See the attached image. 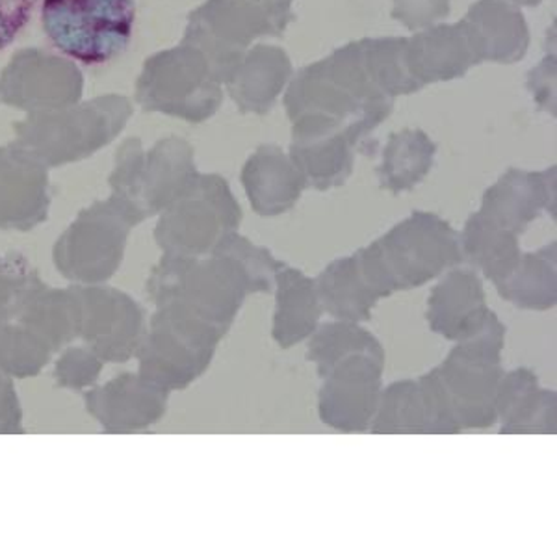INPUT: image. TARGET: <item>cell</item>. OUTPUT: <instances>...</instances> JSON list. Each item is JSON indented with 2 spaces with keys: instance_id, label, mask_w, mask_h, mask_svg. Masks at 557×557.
I'll return each mask as SVG.
<instances>
[{
  "instance_id": "obj_1",
  "label": "cell",
  "mask_w": 557,
  "mask_h": 557,
  "mask_svg": "<svg viewBox=\"0 0 557 557\" xmlns=\"http://www.w3.org/2000/svg\"><path fill=\"white\" fill-rule=\"evenodd\" d=\"M285 108L292 139L346 136L359 146L393 114L394 99L381 88L361 39L299 71Z\"/></svg>"
},
{
  "instance_id": "obj_2",
  "label": "cell",
  "mask_w": 557,
  "mask_h": 557,
  "mask_svg": "<svg viewBox=\"0 0 557 557\" xmlns=\"http://www.w3.org/2000/svg\"><path fill=\"white\" fill-rule=\"evenodd\" d=\"M355 257L381 299L424 286L462 262L459 233L425 210H414Z\"/></svg>"
},
{
  "instance_id": "obj_3",
  "label": "cell",
  "mask_w": 557,
  "mask_h": 557,
  "mask_svg": "<svg viewBox=\"0 0 557 557\" xmlns=\"http://www.w3.org/2000/svg\"><path fill=\"white\" fill-rule=\"evenodd\" d=\"M154 307H173L227 333L242 305L255 294L238 260L214 251L207 257L162 255L146 283Z\"/></svg>"
},
{
  "instance_id": "obj_4",
  "label": "cell",
  "mask_w": 557,
  "mask_h": 557,
  "mask_svg": "<svg viewBox=\"0 0 557 557\" xmlns=\"http://www.w3.org/2000/svg\"><path fill=\"white\" fill-rule=\"evenodd\" d=\"M131 115L133 104L121 96L33 112L25 121L13 123L15 144L47 168L76 164L114 141Z\"/></svg>"
},
{
  "instance_id": "obj_5",
  "label": "cell",
  "mask_w": 557,
  "mask_h": 557,
  "mask_svg": "<svg viewBox=\"0 0 557 557\" xmlns=\"http://www.w3.org/2000/svg\"><path fill=\"white\" fill-rule=\"evenodd\" d=\"M146 220L138 207L115 194L89 205L54 242L57 272L71 285H107L123 267L128 236Z\"/></svg>"
},
{
  "instance_id": "obj_6",
  "label": "cell",
  "mask_w": 557,
  "mask_h": 557,
  "mask_svg": "<svg viewBox=\"0 0 557 557\" xmlns=\"http://www.w3.org/2000/svg\"><path fill=\"white\" fill-rule=\"evenodd\" d=\"M136 0H41V28L54 51L97 67L127 51Z\"/></svg>"
},
{
  "instance_id": "obj_7",
  "label": "cell",
  "mask_w": 557,
  "mask_h": 557,
  "mask_svg": "<svg viewBox=\"0 0 557 557\" xmlns=\"http://www.w3.org/2000/svg\"><path fill=\"white\" fill-rule=\"evenodd\" d=\"M222 330L173 307H157L139 344L138 374L172 394L196 383L214 361Z\"/></svg>"
},
{
  "instance_id": "obj_8",
  "label": "cell",
  "mask_w": 557,
  "mask_h": 557,
  "mask_svg": "<svg viewBox=\"0 0 557 557\" xmlns=\"http://www.w3.org/2000/svg\"><path fill=\"white\" fill-rule=\"evenodd\" d=\"M506 333L500 318L491 312L478 335L457 343L443 364L433 368L461 431L488 430L498 422L496 391L504 375L502 351Z\"/></svg>"
},
{
  "instance_id": "obj_9",
  "label": "cell",
  "mask_w": 557,
  "mask_h": 557,
  "mask_svg": "<svg viewBox=\"0 0 557 557\" xmlns=\"http://www.w3.org/2000/svg\"><path fill=\"white\" fill-rule=\"evenodd\" d=\"M199 175L194 147L186 139L170 136L146 151L138 138H128L115 152L108 184L112 194L131 201L149 220L190 190Z\"/></svg>"
},
{
  "instance_id": "obj_10",
  "label": "cell",
  "mask_w": 557,
  "mask_h": 557,
  "mask_svg": "<svg viewBox=\"0 0 557 557\" xmlns=\"http://www.w3.org/2000/svg\"><path fill=\"white\" fill-rule=\"evenodd\" d=\"M294 20L292 8L267 7L255 0H207L190 13L183 41L203 52L223 84L253 39L278 38Z\"/></svg>"
},
{
  "instance_id": "obj_11",
  "label": "cell",
  "mask_w": 557,
  "mask_h": 557,
  "mask_svg": "<svg viewBox=\"0 0 557 557\" xmlns=\"http://www.w3.org/2000/svg\"><path fill=\"white\" fill-rule=\"evenodd\" d=\"M136 101L146 112L203 123L222 107V83L203 52L183 41L147 58L136 84Z\"/></svg>"
},
{
  "instance_id": "obj_12",
  "label": "cell",
  "mask_w": 557,
  "mask_h": 557,
  "mask_svg": "<svg viewBox=\"0 0 557 557\" xmlns=\"http://www.w3.org/2000/svg\"><path fill=\"white\" fill-rule=\"evenodd\" d=\"M242 207L222 175H199L175 203L160 212L154 242L162 253L207 257L215 246L240 228Z\"/></svg>"
},
{
  "instance_id": "obj_13",
  "label": "cell",
  "mask_w": 557,
  "mask_h": 557,
  "mask_svg": "<svg viewBox=\"0 0 557 557\" xmlns=\"http://www.w3.org/2000/svg\"><path fill=\"white\" fill-rule=\"evenodd\" d=\"M81 301L78 338L104 364H125L138 354L147 331L146 309L131 294L110 285H75Z\"/></svg>"
},
{
  "instance_id": "obj_14",
  "label": "cell",
  "mask_w": 557,
  "mask_h": 557,
  "mask_svg": "<svg viewBox=\"0 0 557 557\" xmlns=\"http://www.w3.org/2000/svg\"><path fill=\"white\" fill-rule=\"evenodd\" d=\"M386 355L354 354L322 377L318 414L323 424L344 433L370 431L381 391Z\"/></svg>"
},
{
  "instance_id": "obj_15",
  "label": "cell",
  "mask_w": 557,
  "mask_h": 557,
  "mask_svg": "<svg viewBox=\"0 0 557 557\" xmlns=\"http://www.w3.org/2000/svg\"><path fill=\"white\" fill-rule=\"evenodd\" d=\"M81 96L83 76L76 65L41 49L17 52L0 76V99L30 114L71 107Z\"/></svg>"
},
{
  "instance_id": "obj_16",
  "label": "cell",
  "mask_w": 557,
  "mask_h": 557,
  "mask_svg": "<svg viewBox=\"0 0 557 557\" xmlns=\"http://www.w3.org/2000/svg\"><path fill=\"white\" fill-rule=\"evenodd\" d=\"M372 433H459L456 412L437 374L394 381L381 391Z\"/></svg>"
},
{
  "instance_id": "obj_17",
  "label": "cell",
  "mask_w": 557,
  "mask_h": 557,
  "mask_svg": "<svg viewBox=\"0 0 557 557\" xmlns=\"http://www.w3.org/2000/svg\"><path fill=\"white\" fill-rule=\"evenodd\" d=\"M170 393L136 372L115 375L84 394L89 417L107 433H138L159 424L168 412Z\"/></svg>"
},
{
  "instance_id": "obj_18",
  "label": "cell",
  "mask_w": 557,
  "mask_h": 557,
  "mask_svg": "<svg viewBox=\"0 0 557 557\" xmlns=\"http://www.w3.org/2000/svg\"><path fill=\"white\" fill-rule=\"evenodd\" d=\"M49 210V168L15 141L0 147V231H33Z\"/></svg>"
},
{
  "instance_id": "obj_19",
  "label": "cell",
  "mask_w": 557,
  "mask_h": 557,
  "mask_svg": "<svg viewBox=\"0 0 557 557\" xmlns=\"http://www.w3.org/2000/svg\"><path fill=\"white\" fill-rule=\"evenodd\" d=\"M556 210V165L545 172L509 168L483 194L480 214L520 236L543 212Z\"/></svg>"
},
{
  "instance_id": "obj_20",
  "label": "cell",
  "mask_w": 557,
  "mask_h": 557,
  "mask_svg": "<svg viewBox=\"0 0 557 557\" xmlns=\"http://www.w3.org/2000/svg\"><path fill=\"white\" fill-rule=\"evenodd\" d=\"M491 312L482 277L475 270L456 267L431 288L425 318L433 333L462 343L483 330Z\"/></svg>"
},
{
  "instance_id": "obj_21",
  "label": "cell",
  "mask_w": 557,
  "mask_h": 557,
  "mask_svg": "<svg viewBox=\"0 0 557 557\" xmlns=\"http://www.w3.org/2000/svg\"><path fill=\"white\" fill-rule=\"evenodd\" d=\"M459 23L480 64H517L530 47V28L524 15L506 0H478Z\"/></svg>"
},
{
  "instance_id": "obj_22",
  "label": "cell",
  "mask_w": 557,
  "mask_h": 557,
  "mask_svg": "<svg viewBox=\"0 0 557 557\" xmlns=\"http://www.w3.org/2000/svg\"><path fill=\"white\" fill-rule=\"evenodd\" d=\"M240 181L249 203L262 218L294 209L309 188L298 165L277 146H260L242 168Z\"/></svg>"
},
{
  "instance_id": "obj_23",
  "label": "cell",
  "mask_w": 557,
  "mask_h": 557,
  "mask_svg": "<svg viewBox=\"0 0 557 557\" xmlns=\"http://www.w3.org/2000/svg\"><path fill=\"white\" fill-rule=\"evenodd\" d=\"M406 62L422 88L425 84L461 78L472 65L480 64L461 23L430 26L407 38Z\"/></svg>"
},
{
  "instance_id": "obj_24",
  "label": "cell",
  "mask_w": 557,
  "mask_h": 557,
  "mask_svg": "<svg viewBox=\"0 0 557 557\" xmlns=\"http://www.w3.org/2000/svg\"><path fill=\"white\" fill-rule=\"evenodd\" d=\"M292 62L281 47L255 45L225 81L242 114L264 115L290 81Z\"/></svg>"
},
{
  "instance_id": "obj_25",
  "label": "cell",
  "mask_w": 557,
  "mask_h": 557,
  "mask_svg": "<svg viewBox=\"0 0 557 557\" xmlns=\"http://www.w3.org/2000/svg\"><path fill=\"white\" fill-rule=\"evenodd\" d=\"M556 391L539 386L537 375L530 368L504 372L496 391V417L500 433H556Z\"/></svg>"
},
{
  "instance_id": "obj_26",
  "label": "cell",
  "mask_w": 557,
  "mask_h": 557,
  "mask_svg": "<svg viewBox=\"0 0 557 557\" xmlns=\"http://www.w3.org/2000/svg\"><path fill=\"white\" fill-rule=\"evenodd\" d=\"M7 312L41 338L54 355L78 338L81 301L75 285L57 288L41 281Z\"/></svg>"
},
{
  "instance_id": "obj_27",
  "label": "cell",
  "mask_w": 557,
  "mask_h": 557,
  "mask_svg": "<svg viewBox=\"0 0 557 557\" xmlns=\"http://www.w3.org/2000/svg\"><path fill=\"white\" fill-rule=\"evenodd\" d=\"M275 312L272 336L278 348L288 349L311 338L320 325L323 309L317 281L298 268L283 267L273 277Z\"/></svg>"
},
{
  "instance_id": "obj_28",
  "label": "cell",
  "mask_w": 557,
  "mask_h": 557,
  "mask_svg": "<svg viewBox=\"0 0 557 557\" xmlns=\"http://www.w3.org/2000/svg\"><path fill=\"white\" fill-rule=\"evenodd\" d=\"M314 281L323 312L341 322H368L381 299L362 275L355 253L333 260Z\"/></svg>"
},
{
  "instance_id": "obj_29",
  "label": "cell",
  "mask_w": 557,
  "mask_h": 557,
  "mask_svg": "<svg viewBox=\"0 0 557 557\" xmlns=\"http://www.w3.org/2000/svg\"><path fill=\"white\" fill-rule=\"evenodd\" d=\"M462 260L494 286L504 283L522 259L519 236L488 222L480 212L470 215L459 233Z\"/></svg>"
},
{
  "instance_id": "obj_30",
  "label": "cell",
  "mask_w": 557,
  "mask_h": 557,
  "mask_svg": "<svg viewBox=\"0 0 557 557\" xmlns=\"http://www.w3.org/2000/svg\"><path fill=\"white\" fill-rule=\"evenodd\" d=\"M437 144L420 128H406L391 134L377 168L381 188L394 196L411 191L422 183L435 164Z\"/></svg>"
},
{
  "instance_id": "obj_31",
  "label": "cell",
  "mask_w": 557,
  "mask_h": 557,
  "mask_svg": "<svg viewBox=\"0 0 557 557\" xmlns=\"http://www.w3.org/2000/svg\"><path fill=\"white\" fill-rule=\"evenodd\" d=\"M494 288L502 299L522 311L545 312L554 309L557 301L556 242L532 253H522L515 272Z\"/></svg>"
},
{
  "instance_id": "obj_32",
  "label": "cell",
  "mask_w": 557,
  "mask_h": 557,
  "mask_svg": "<svg viewBox=\"0 0 557 557\" xmlns=\"http://www.w3.org/2000/svg\"><path fill=\"white\" fill-rule=\"evenodd\" d=\"M357 144L346 136L292 139V162L318 191L343 186L354 173Z\"/></svg>"
},
{
  "instance_id": "obj_33",
  "label": "cell",
  "mask_w": 557,
  "mask_h": 557,
  "mask_svg": "<svg viewBox=\"0 0 557 557\" xmlns=\"http://www.w3.org/2000/svg\"><path fill=\"white\" fill-rule=\"evenodd\" d=\"M354 354L386 355L370 331L362 330L359 323L341 320L318 325L307 346V361L314 362L320 380L336 362Z\"/></svg>"
},
{
  "instance_id": "obj_34",
  "label": "cell",
  "mask_w": 557,
  "mask_h": 557,
  "mask_svg": "<svg viewBox=\"0 0 557 557\" xmlns=\"http://www.w3.org/2000/svg\"><path fill=\"white\" fill-rule=\"evenodd\" d=\"M54 351L26 330L10 312H0V370L13 380H28L44 372Z\"/></svg>"
},
{
  "instance_id": "obj_35",
  "label": "cell",
  "mask_w": 557,
  "mask_h": 557,
  "mask_svg": "<svg viewBox=\"0 0 557 557\" xmlns=\"http://www.w3.org/2000/svg\"><path fill=\"white\" fill-rule=\"evenodd\" d=\"M214 251L231 255L233 259L240 262L242 268L246 270L247 275L251 278L255 294L260 292H270L273 288V277L275 273L285 267L281 260L273 257L272 251L267 247L255 246L253 242L247 240L246 236L231 233L225 236ZM212 251V253H214Z\"/></svg>"
},
{
  "instance_id": "obj_36",
  "label": "cell",
  "mask_w": 557,
  "mask_h": 557,
  "mask_svg": "<svg viewBox=\"0 0 557 557\" xmlns=\"http://www.w3.org/2000/svg\"><path fill=\"white\" fill-rule=\"evenodd\" d=\"M104 361L88 346H67L54 364V385L62 391L83 393L97 385Z\"/></svg>"
},
{
  "instance_id": "obj_37",
  "label": "cell",
  "mask_w": 557,
  "mask_h": 557,
  "mask_svg": "<svg viewBox=\"0 0 557 557\" xmlns=\"http://www.w3.org/2000/svg\"><path fill=\"white\" fill-rule=\"evenodd\" d=\"M44 278L25 255L0 251V312H7Z\"/></svg>"
},
{
  "instance_id": "obj_38",
  "label": "cell",
  "mask_w": 557,
  "mask_h": 557,
  "mask_svg": "<svg viewBox=\"0 0 557 557\" xmlns=\"http://www.w3.org/2000/svg\"><path fill=\"white\" fill-rule=\"evenodd\" d=\"M451 0H394L393 17L409 30H422L450 15Z\"/></svg>"
},
{
  "instance_id": "obj_39",
  "label": "cell",
  "mask_w": 557,
  "mask_h": 557,
  "mask_svg": "<svg viewBox=\"0 0 557 557\" xmlns=\"http://www.w3.org/2000/svg\"><path fill=\"white\" fill-rule=\"evenodd\" d=\"M38 0H0V51L15 41L33 20Z\"/></svg>"
},
{
  "instance_id": "obj_40",
  "label": "cell",
  "mask_w": 557,
  "mask_h": 557,
  "mask_svg": "<svg viewBox=\"0 0 557 557\" xmlns=\"http://www.w3.org/2000/svg\"><path fill=\"white\" fill-rule=\"evenodd\" d=\"M0 433L2 435L25 433L20 394L15 391L13 377L4 374L2 370H0Z\"/></svg>"
},
{
  "instance_id": "obj_41",
  "label": "cell",
  "mask_w": 557,
  "mask_h": 557,
  "mask_svg": "<svg viewBox=\"0 0 557 557\" xmlns=\"http://www.w3.org/2000/svg\"><path fill=\"white\" fill-rule=\"evenodd\" d=\"M255 2L267 4V7L292 8V0H255Z\"/></svg>"
},
{
  "instance_id": "obj_42",
  "label": "cell",
  "mask_w": 557,
  "mask_h": 557,
  "mask_svg": "<svg viewBox=\"0 0 557 557\" xmlns=\"http://www.w3.org/2000/svg\"><path fill=\"white\" fill-rule=\"evenodd\" d=\"M515 4H519V7H539L543 0H511Z\"/></svg>"
}]
</instances>
